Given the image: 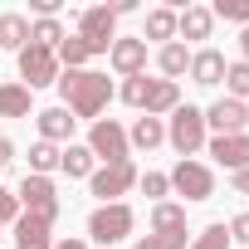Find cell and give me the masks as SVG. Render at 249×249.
Masks as SVG:
<instances>
[{
	"label": "cell",
	"instance_id": "1",
	"mask_svg": "<svg viewBox=\"0 0 249 249\" xmlns=\"http://www.w3.org/2000/svg\"><path fill=\"white\" fill-rule=\"evenodd\" d=\"M54 83H59L64 107L73 112V122H78V117L98 122V112H103V107H107V98H112V78H107V73H98V69H64Z\"/></svg>",
	"mask_w": 249,
	"mask_h": 249
},
{
	"label": "cell",
	"instance_id": "2",
	"mask_svg": "<svg viewBox=\"0 0 249 249\" xmlns=\"http://www.w3.org/2000/svg\"><path fill=\"white\" fill-rule=\"evenodd\" d=\"M166 142L181 152V161H196V152L205 147V112L191 107V103H181L171 112V122H166Z\"/></svg>",
	"mask_w": 249,
	"mask_h": 249
},
{
	"label": "cell",
	"instance_id": "3",
	"mask_svg": "<svg viewBox=\"0 0 249 249\" xmlns=\"http://www.w3.org/2000/svg\"><path fill=\"white\" fill-rule=\"evenodd\" d=\"M132 225H137L132 205H127V200H112V205H98V210L88 215V239L107 249V244H117V239H127Z\"/></svg>",
	"mask_w": 249,
	"mask_h": 249
},
{
	"label": "cell",
	"instance_id": "4",
	"mask_svg": "<svg viewBox=\"0 0 249 249\" xmlns=\"http://www.w3.org/2000/svg\"><path fill=\"white\" fill-rule=\"evenodd\" d=\"M103 166H117V161H132V147H127V127L112 117H98L93 127H88V142H83Z\"/></svg>",
	"mask_w": 249,
	"mask_h": 249
},
{
	"label": "cell",
	"instance_id": "5",
	"mask_svg": "<svg viewBox=\"0 0 249 249\" xmlns=\"http://www.w3.org/2000/svg\"><path fill=\"white\" fill-rule=\"evenodd\" d=\"M15 200H20L25 215H35V220H44V225L59 220V186H54L49 176H25L20 191H15Z\"/></svg>",
	"mask_w": 249,
	"mask_h": 249
},
{
	"label": "cell",
	"instance_id": "6",
	"mask_svg": "<svg viewBox=\"0 0 249 249\" xmlns=\"http://www.w3.org/2000/svg\"><path fill=\"white\" fill-rule=\"evenodd\" d=\"M78 39L88 44V54H107L112 39H117V15H112V5H88V10L78 15Z\"/></svg>",
	"mask_w": 249,
	"mask_h": 249
},
{
	"label": "cell",
	"instance_id": "7",
	"mask_svg": "<svg viewBox=\"0 0 249 249\" xmlns=\"http://www.w3.org/2000/svg\"><path fill=\"white\" fill-rule=\"evenodd\" d=\"M88 186H93V196L103 200V205H112V200H122L132 186H137V166L132 161H117V166H98L93 176H88Z\"/></svg>",
	"mask_w": 249,
	"mask_h": 249
},
{
	"label": "cell",
	"instance_id": "8",
	"mask_svg": "<svg viewBox=\"0 0 249 249\" xmlns=\"http://www.w3.org/2000/svg\"><path fill=\"white\" fill-rule=\"evenodd\" d=\"M20 78H25L30 93H35V88H49V83L59 78V59H54V49H44V44H25V49H20Z\"/></svg>",
	"mask_w": 249,
	"mask_h": 249
},
{
	"label": "cell",
	"instance_id": "9",
	"mask_svg": "<svg viewBox=\"0 0 249 249\" xmlns=\"http://www.w3.org/2000/svg\"><path fill=\"white\" fill-rule=\"evenodd\" d=\"M171 191H181L186 200H210L215 196V171L205 161H176V171L166 176Z\"/></svg>",
	"mask_w": 249,
	"mask_h": 249
},
{
	"label": "cell",
	"instance_id": "10",
	"mask_svg": "<svg viewBox=\"0 0 249 249\" xmlns=\"http://www.w3.org/2000/svg\"><path fill=\"white\" fill-rule=\"evenodd\" d=\"M205 127H215V137H234V132L249 127V107L234 103V98H220V103L205 107Z\"/></svg>",
	"mask_w": 249,
	"mask_h": 249
},
{
	"label": "cell",
	"instance_id": "11",
	"mask_svg": "<svg viewBox=\"0 0 249 249\" xmlns=\"http://www.w3.org/2000/svg\"><path fill=\"white\" fill-rule=\"evenodd\" d=\"M107 59H112V69L122 73V78H137L142 69H147V39L142 35H132V39H112V49H107Z\"/></svg>",
	"mask_w": 249,
	"mask_h": 249
},
{
	"label": "cell",
	"instance_id": "12",
	"mask_svg": "<svg viewBox=\"0 0 249 249\" xmlns=\"http://www.w3.org/2000/svg\"><path fill=\"white\" fill-rule=\"evenodd\" d=\"M210 157L234 176V171H249V132H234V137H210Z\"/></svg>",
	"mask_w": 249,
	"mask_h": 249
},
{
	"label": "cell",
	"instance_id": "13",
	"mask_svg": "<svg viewBox=\"0 0 249 249\" xmlns=\"http://www.w3.org/2000/svg\"><path fill=\"white\" fill-rule=\"evenodd\" d=\"M191 78H196L200 88L225 83V54H220V49H196V54H191Z\"/></svg>",
	"mask_w": 249,
	"mask_h": 249
},
{
	"label": "cell",
	"instance_id": "14",
	"mask_svg": "<svg viewBox=\"0 0 249 249\" xmlns=\"http://www.w3.org/2000/svg\"><path fill=\"white\" fill-rule=\"evenodd\" d=\"M176 107H181V88H176L171 78H152L142 112H147V117H161V112H176Z\"/></svg>",
	"mask_w": 249,
	"mask_h": 249
},
{
	"label": "cell",
	"instance_id": "15",
	"mask_svg": "<svg viewBox=\"0 0 249 249\" xmlns=\"http://www.w3.org/2000/svg\"><path fill=\"white\" fill-rule=\"evenodd\" d=\"M35 122H39V142H69L73 137V117H69V107H44V112H35Z\"/></svg>",
	"mask_w": 249,
	"mask_h": 249
},
{
	"label": "cell",
	"instance_id": "16",
	"mask_svg": "<svg viewBox=\"0 0 249 249\" xmlns=\"http://www.w3.org/2000/svg\"><path fill=\"white\" fill-rule=\"evenodd\" d=\"M210 30H215L210 5H186V10L176 15V35H181V39H210Z\"/></svg>",
	"mask_w": 249,
	"mask_h": 249
},
{
	"label": "cell",
	"instance_id": "17",
	"mask_svg": "<svg viewBox=\"0 0 249 249\" xmlns=\"http://www.w3.org/2000/svg\"><path fill=\"white\" fill-rule=\"evenodd\" d=\"M93 161H98V157H93L83 142H69V147L59 152V171H69V181H88V176L98 171Z\"/></svg>",
	"mask_w": 249,
	"mask_h": 249
},
{
	"label": "cell",
	"instance_id": "18",
	"mask_svg": "<svg viewBox=\"0 0 249 249\" xmlns=\"http://www.w3.org/2000/svg\"><path fill=\"white\" fill-rule=\"evenodd\" d=\"M49 230H54V225H44V220H35V215H20V220H15V249H54Z\"/></svg>",
	"mask_w": 249,
	"mask_h": 249
},
{
	"label": "cell",
	"instance_id": "19",
	"mask_svg": "<svg viewBox=\"0 0 249 249\" xmlns=\"http://www.w3.org/2000/svg\"><path fill=\"white\" fill-rule=\"evenodd\" d=\"M161 142H166V122L142 112V117L132 122V132H127V147H142V152H152V147H161Z\"/></svg>",
	"mask_w": 249,
	"mask_h": 249
},
{
	"label": "cell",
	"instance_id": "20",
	"mask_svg": "<svg viewBox=\"0 0 249 249\" xmlns=\"http://www.w3.org/2000/svg\"><path fill=\"white\" fill-rule=\"evenodd\" d=\"M157 69H161V78H181L186 69H191V49L181 44V39H171V44H161V54H157Z\"/></svg>",
	"mask_w": 249,
	"mask_h": 249
},
{
	"label": "cell",
	"instance_id": "21",
	"mask_svg": "<svg viewBox=\"0 0 249 249\" xmlns=\"http://www.w3.org/2000/svg\"><path fill=\"white\" fill-rule=\"evenodd\" d=\"M181 230H186V210L171 200H157L152 205V234H181Z\"/></svg>",
	"mask_w": 249,
	"mask_h": 249
},
{
	"label": "cell",
	"instance_id": "22",
	"mask_svg": "<svg viewBox=\"0 0 249 249\" xmlns=\"http://www.w3.org/2000/svg\"><path fill=\"white\" fill-rule=\"evenodd\" d=\"M25 44H30V20L15 15V10H10V15H0V49H15V54H20Z\"/></svg>",
	"mask_w": 249,
	"mask_h": 249
},
{
	"label": "cell",
	"instance_id": "23",
	"mask_svg": "<svg viewBox=\"0 0 249 249\" xmlns=\"http://www.w3.org/2000/svg\"><path fill=\"white\" fill-rule=\"evenodd\" d=\"M0 117H30V88L25 83H0Z\"/></svg>",
	"mask_w": 249,
	"mask_h": 249
},
{
	"label": "cell",
	"instance_id": "24",
	"mask_svg": "<svg viewBox=\"0 0 249 249\" xmlns=\"http://www.w3.org/2000/svg\"><path fill=\"white\" fill-rule=\"evenodd\" d=\"M54 59H59L64 69H83V64L93 59V54H88V44H83L78 35H64V39L54 44Z\"/></svg>",
	"mask_w": 249,
	"mask_h": 249
},
{
	"label": "cell",
	"instance_id": "25",
	"mask_svg": "<svg viewBox=\"0 0 249 249\" xmlns=\"http://www.w3.org/2000/svg\"><path fill=\"white\" fill-rule=\"evenodd\" d=\"M142 39H161V44H171V39H176V10H152Z\"/></svg>",
	"mask_w": 249,
	"mask_h": 249
},
{
	"label": "cell",
	"instance_id": "26",
	"mask_svg": "<svg viewBox=\"0 0 249 249\" xmlns=\"http://www.w3.org/2000/svg\"><path fill=\"white\" fill-rule=\"evenodd\" d=\"M59 171V147L54 142H35L30 147V176H49Z\"/></svg>",
	"mask_w": 249,
	"mask_h": 249
},
{
	"label": "cell",
	"instance_id": "27",
	"mask_svg": "<svg viewBox=\"0 0 249 249\" xmlns=\"http://www.w3.org/2000/svg\"><path fill=\"white\" fill-rule=\"evenodd\" d=\"M225 88H230L234 103L249 98V64H244V59H239V64H225Z\"/></svg>",
	"mask_w": 249,
	"mask_h": 249
},
{
	"label": "cell",
	"instance_id": "28",
	"mask_svg": "<svg viewBox=\"0 0 249 249\" xmlns=\"http://www.w3.org/2000/svg\"><path fill=\"white\" fill-rule=\"evenodd\" d=\"M59 39H64V25H59V20H35V25H30V44H44V49H54Z\"/></svg>",
	"mask_w": 249,
	"mask_h": 249
},
{
	"label": "cell",
	"instance_id": "29",
	"mask_svg": "<svg viewBox=\"0 0 249 249\" xmlns=\"http://www.w3.org/2000/svg\"><path fill=\"white\" fill-rule=\"evenodd\" d=\"M191 249H230V230L225 225H205L200 234H191Z\"/></svg>",
	"mask_w": 249,
	"mask_h": 249
},
{
	"label": "cell",
	"instance_id": "30",
	"mask_svg": "<svg viewBox=\"0 0 249 249\" xmlns=\"http://www.w3.org/2000/svg\"><path fill=\"white\" fill-rule=\"evenodd\" d=\"M215 20H234V25H249V0H215L210 5Z\"/></svg>",
	"mask_w": 249,
	"mask_h": 249
},
{
	"label": "cell",
	"instance_id": "31",
	"mask_svg": "<svg viewBox=\"0 0 249 249\" xmlns=\"http://www.w3.org/2000/svg\"><path fill=\"white\" fill-rule=\"evenodd\" d=\"M186 239H191L186 230H181V234H147V239H137L132 249H186Z\"/></svg>",
	"mask_w": 249,
	"mask_h": 249
},
{
	"label": "cell",
	"instance_id": "32",
	"mask_svg": "<svg viewBox=\"0 0 249 249\" xmlns=\"http://www.w3.org/2000/svg\"><path fill=\"white\" fill-rule=\"evenodd\" d=\"M147 73H137V78H127V83H122V103H132V107H142L147 103Z\"/></svg>",
	"mask_w": 249,
	"mask_h": 249
},
{
	"label": "cell",
	"instance_id": "33",
	"mask_svg": "<svg viewBox=\"0 0 249 249\" xmlns=\"http://www.w3.org/2000/svg\"><path fill=\"white\" fill-rule=\"evenodd\" d=\"M137 186H142V191H147V196H152V200H161V196H166V191H171V181H166V176H161V171H147V176H137Z\"/></svg>",
	"mask_w": 249,
	"mask_h": 249
},
{
	"label": "cell",
	"instance_id": "34",
	"mask_svg": "<svg viewBox=\"0 0 249 249\" xmlns=\"http://www.w3.org/2000/svg\"><path fill=\"white\" fill-rule=\"evenodd\" d=\"M15 220H20V200L10 186H0V225H15Z\"/></svg>",
	"mask_w": 249,
	"mask_h": 249
},
{
	"label": "cell",
	"instance_id": "35",
	"mask_svg": "<svg viewBox=\"0 0 249 249\" xmlns=\"http://www.w3.org/2000/svg\"><path fill=\"white\" fill-rule=\"evenodd\" d=\"M225 230H230V239H239V244H249V210H244V215H234V220H230Z\"/></svg>",
	"mask_w": 249,
	"mask_h": 249
},
{
	"label": "cell",
	"instance_id": "36",
	"mask_svg": "<svg viewBox=\"0 0 249 249\" xmlns=\"http://www.w3.org/2000/svg\"><path fill=\"white\" fill-rule=\"evenodd\" d=\"M230 186H234V191H244V196H249V171H234V176H230Z\"/></svg>",
	"mask_w": 249,
	"mask_h": 249
},
{
	"label": "cell",
	"instance_id": "37",
	"mask_svg": "<svg viewBox=\"0 0 249 249\" xmlns=\"http://www.w3.org/2000/svg\"><path fill=\"white\" fill-rule=\"evenodd\" d=\"M10 161H15V147H10L5 137H0V166H10Z\"/></svg>",
	"mask_w": 249,
	"mask_h": 249
},
{
	"label": "cell",
	"instance_id": "38",
	"mask_svg": "<svg viewBox=\"0 0 249 249\" xmlns=\"http://www.w3.org/2000/svg\"><path fill=\"white\" fill-rule=\"evenodd\" d=\"M54 249H88V244H83V239H59Z\"/></svg>",
	"mask_w": 249,
	"mask_h": 249
},
{
	"label": "cell",
	"instance_id": "39",
	"mask_svg": "<svg viewBox=\"0 0 249 249\" xmlns=\"http://www.w3.org/2000/svg\"><path fill=\"white\" fill-rule=\"evenodd\" d=\"M239 49H244V64H249V25L239 30Z\"/></svg>",
	"mask_w": 249,
	"mask_h": 249
}]
</instances>
